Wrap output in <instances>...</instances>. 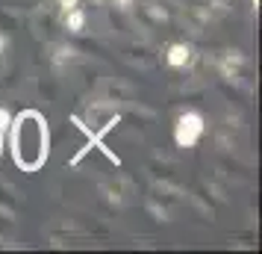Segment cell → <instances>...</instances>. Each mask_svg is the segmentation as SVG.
<instances>
[{
  "label": "cell",
  "instance_id": "obj_1",
  "mask_svg": "<svg viewBox=\"0 0 262 254\" xmlns=\"http://www.w3.org/2000/svg\"><path fill=\"white\" fill-rule=\"evenodd\" d=\"M9 148H12L15 166L27 174H33L45 166L50 154V130L48 121L38 109H24L9 119Z\"/></svg>",
  "mask_w": 262,
  "mask_h": 254
},
{
  "label": "cell",
  "instance_id": "obj_2",
  "mask_svg": "<svg viewBox=\"0 0 262 254\" xmlns=\"http://www.w3.org/2000/svg\"><path fill=\"white\" fill-rule=\"evenodd\" d=\"M203 130H206L203 115L194 112V109H186V112H180L177 121H174V142H177V148H194L201 142Z\"/></svg>",
  "mask_w": 262,
  "mask_h": 254
},
{
  "label": "cell",
  "instance_id": "obj_3",
  "mask_svg": "<svg viewBox=\"0 0 262 254\" xmlns=\"http://www.w3.org/2000/svg\"><path fill=\"white\" fill-rule=\"evenodd\" d=\"M118 121H121V115H118V109H115V104H109L103 97L95 101V104H89V109H85V124H92L97 139H103Z\"/></svg>",
  "mask_w": 262,
  "mask_h": 254
},
{
  "label": "cell",
  "instance_id": "obj_4",
  "mask_svg": "<svg viewBox=\"0 0 262 254\" xmlns=\"http://www.w3.org/2000/svg\"><path fill=\"white\" fill-rule=\"evenodd\" d=\"M33 33H36V38H41V42H53L56 33H59V18H56V12L38 6L36 15H33Z\"/></svg>",
  "mask_w": 262,
  "mask_h": 254
},
{
  "label": "cell",
  "instance_id": "obj_5",
  "mask_svg": "<svg viewBox=\"0 0 262 254\" xmlns=\"http://www.w3.org/2000/svg\"><path fill=\"white\" fill-rule=\"evenodd\" d=\"M242 68H245V56H242L238 50H224V53H221V60H218V71H221L224 80L238 83V80H242Z\"/></svg>",
  "mask_w": 262,
  "mask_h": 254
},
{
  "label": "cell",
  "instance_id": "obj_6",
  "mask_svg": "<svg viewBox=\"0 0 262 254\" xmlns=\"http://www.w3.org/2000/svg\"><path fill=\"white\" fill-rule=\"evenodd\" d=\"M165 62L171 68H189L194 62V48L186 45V42H171L165 50Z\"/></svg>",
  "mask_w": 262,
  "mask_h": 254
},
{
  "label": "cell",
  "instance_id": "obj_7",
  "mask_svg": "<svg viewBox=\"0 0 262 254\" xmlns=\"http://www.w3.org/2000/svg\"><path fill=\"white\" fill-rule=\"evenodd\" d=\"M136 21L142 27H162L168 21V12L159 3H142V6L136 9Z\"/></svg>",
  "mask_w": 262,
  "mask_h": 254
},
{
  "label": "cell",
  "instance_id": "obj_8",
  "mask_svg": "<svg viewBox=\"0 0 262 254\" xmlns=\"http://www.w3.org/2000/svg\"><path fill=\"white\" fill-rule=\"evenodd\" d=\"M18 207H21V195L12 183L0 181V213H9V216H18Z\"/></svg>",
  "mask_w": 262,
  "mask_h": 254
},
{
  "label": "cell",
  "instance_id": "obj_9",
  "mask_svg": "<svg viewBox=\"0 0 262 254\" xmlns=\"http://www.w3.org/2000/svg\"><path fill=\"white\" fill-rule=\"evenodd\" d=\"M62 30H68V33H83L85 30V12L80 9V6H74V9H68V12H62Z\"/></svg>",
  "mask_w": 262,
  "mask_h": 254
},
{
  "label": "cell",
  "instance_id": "obj_10",
  "mask_svg": "<svg viewBox=\"0 0 262 254\" xmlns=\"http://www.w3.org/2000/svg\"><path fill=\"white\" fill-rule=\"evenodd\" d=\"M183 21H186L194 33H201L203 27H206V21H209V12H206L203 6H186V9H183Z\"/></svg>",
  "mask_w": 262,
  "mask_h": 254
},
{
  "label": "cell",
  "instance_id": "obj_11",
  "mask_svg": "<svg viewBox=\"0 0 262 254\" xmlns=\"http://www.w3.org/2000/svg\"><path fill=\"white\" fill-rule=\"evenodd\" d=\"M74 56H77V50L71 45H53L50 48V65L53 68H65L68 62H74Z\"/></svg>",
  "mask_w": 262,
  "mask_h": 254
},
{
  "label": "cell",
  "instance_id": "obj_12",
  "mask_svg": "<svg viewBox=\"0 0 262 254\" xmlns=\"http://www.w3.org/2000/svg\"><path fill=\"white\" fill-rule=\"evenodd\" d=\"M103 101H109V104H124V101H130V89L124 83H106L103 86Z\"/></svg>",
  "mask_w": 262,
  "mask_h": 254
},
{
  "label": "cell",
  "instance_id": "obj_13",
  "mask_svg": "<svg viewBox=\"0 0 262 254\" xmlns=\"http://www.w3.org/2000/svg\"><path fill=\"white\" fill-rule=\"evenodd\" d=\"M100 189H103V195H106L112 204H124V198H127V183L124 181H109Z\"/></svg>",
  "mask_w": 262,
  "mask_h": 254
},
{
  "label": "cell",
  "instance_id": "obj_14",
  "mask_svg": "<svg viewBox=\"0 0 262 254\" xmlns=\"http://www.w3.org/2000/svg\"><path fill=\"white\" fill-rule=\"evenodd\" d=\"M127 56H130V62H139L142 68H150V62H154V56H150V50H147V45H127Z\"/></svg>",
  "mask_w": 262,
  "mask_h": 254
},
{
  "label": "cell",
  "instance_id": "obj_15",
  "mask_svg": "<svg viewBox=\"0 0 262 254\" xmlns=\"http://www.w3.org/2000/svg\"><path fill=\"white\" fill-rule=\"evenodd\" d=\"M38 95L45 97V101H56V95H59V83H56V77H50V74H45V77H38Z\"/></svg>",
  "mask_w": 262,
  "mask_h": 254
},
{
  "label": "cell",
  "instance_id": "obj_16",
  "mask_svg": "<svg viewBox=\"0 0 262 254\" xmlns=\"http://www.w3.org/2000/svg\"><path fill=\"white\" fill-rule=\"evenodd\" d=\"M15 30H21V15L12 12V9H0V33H15Z\"/></svg>",
  "mask_w": 262,
  "mask_h": 254
},
{
  "label": "cell",
  "instance_id": "obj_17",
  "mask_svg": "<svg viewBox=\"0 0 262 254\" xmlns=\"http://www.w3.org/2000/svg\"><path fill=\"white\" fill-rule=\"evenodd\" d=\"M150 171H154L156 183H174V166H171V163L154 160V163H150Z\"/></svg>",
  "mask_w": 262,
  "mask_h": 254
},
{
  "label": "cell",
  "instance_id": "obj_18",
  "mask_svg": "<svg viewBox=\"0 0 262 254\" xmlns=\"http://www.w3.org/2000/svg\"><path fill=\"white\" fill-rule=\"evenodd\" d=\"M15 237V216L0 213V242H9Z\"/></svg>",
  "mask_w": 262,
  "mask_h": 254
},
{
  "label": "cell",
  "instance_id": "obj_19",
  "mask_svg": "<svg viewBox=\"0 0 262 254\" xmlns=\"http://www.w3.org/2000/svg\"><path fill=\"white\" fill-rule=\"evenodd\" d=\"M9 119H12V115H9L6 109L0 107V154H3V136H6V127H9Z\"/></svg>",
  "mask_w": 262,
  "mask_h": 254
},
{
  "label": "cell",
  "instance_id": "obj_20",
  "mask_svg": "<svg viewBox=\"0 0 262 254\" xmlns=\"http://www.w3.org/2000/svg\"><path fill=\"white\" fill-rule=\"evenodd\" d=\"M15 83H18V71H15V68H6V74L0 77V86H3V89H12Z\"/></svg>",
  "mask_w": 262,
  "mask_h": 254
},
{
  "label": "cell",
  "instance_id": "obj_21",
  "mask_svg": "<svg viewBox=\"0 0 262 254\" xmlns=\"http://www.w3.org/2000/svg\"><path fill=\"white\" fill-rule=\"evenodd\" d=\"M56 6H59V12H68L74 6H80V0H56Z\"/></svg>",
  "mask_w": 262,
  "mask_h": 254
},
{
  "label": "cell",
  "instance_id": "obj_22",
  "mask_svg": "<svg viewBox=\"0 0 262 254\" xmlns=\"http://www.w3.org/2000/svg\"><path fill=\"white\" fill-rule=\"evenodd\" d=\"M6 50H9V36L0 33V62H3V56H6Z\"/></svg>",
  "mask_w": 262,
  "mask_h": 254
},
{
  "label": "cell",
  "instance_id": "obj_23",
  "mask_svg": "<svg viewBox=\"0 0 262 254\" xmlns=\"http://www.w3.org/2000/svg\"><path fill=\"white\" fill-rule=\"evenodd\" d=\"M133 3H136V0H115V6H118V9H130Z\"/></svg>",
  "mask_w": 262,
  "mask_h": 254
},
{
  "label": "cell",
  "instance_id": "obj_24",
  "mask_svg": "<svg viewBox=\"0 0 262 254\" xmlns=\"http://www.w3.org/2000/svg\"><path fill=\"white\" fill-rule=\"evenodd\" d=\"M250 3H253V9H259V0H250Z\"/></svg>",
  "mask_w": 262,
  "mask_h": 254
},
{
  "label": "cell",
  "instance_id": "obj_25",
  "mask_svg": "<svg viewBox=\"0 0 262 254\" xmlns=\"http://www.w3.org/2000/svg\"><path fill=\"white\" fill-rule=\"evenodd\" d=\"M97 3H100V0H97Z\"/></svg>",
  "mask_w": 262,
  "mask_h": 254
}]
</instances>
